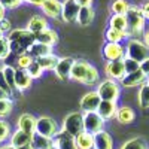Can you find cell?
<instances>
[{"label": "cell", "mask_w": 149, "mask_h": 149, "mask_svg": "<svg viewBox=\"0 0 149 149\" xmlns=\"http://www.w3.org/2000/svg\"><path fill=\"white\" fill-rule=\"evenodd\" d=\"M10 110H12V103L8 100V98H5V100H0V116L9 115Z\"/></svg>", "instance_id": "ab89813d"}, {"label": "cell", "mask_w": 149, "mask_h": 149, "mask_svg": "<svg viewBox=\"0 0 149 149\" xmlns=\"http://www.w3.org/2000/svg\"><path fill=\"white\" fill-rule=\"evenodd\" d=\"M0 30H2V33L9 31L10 30V21L6 19V18H3L2 21H0Z\"/></svg>", "instance_id": "f6af8a7d"}, {"label": "cell", "mask_w": 149, "mask_h": 149, "mask_svg": "<svg viewBox=\"0 0 149 149\" xmlns=\"http://www.w3.org/2000/svg\"><path fill=\"white\" fill-rule=\"evenodd\" d=\"M97 113L102 116V119H112L116 115V104H115V102L102 100L100 106H98V109H97Z\"/></svg>", "instance_id": "2e32d148"}, {"label": "cell", "mask_w": 149, "mask_h": 149, "mask_svg": "<svg viewBox=\"0 0 149 149\" xmlns=\"http://www.w3.org/2000/svg\"><path fill=\"white\" fill-rule=\"evenodd\" d=\"M49 149H57V148H55V146H51V148H49Z\"/></svg>", "instance_id": "6f0895ef"}, {"label": "cell", "mask_w": 149, "mask_h": 149, "mask_svg": "<svg viewBox=\"0 0 149 149\" xmlns=\"http://www.w3.org/2000/svg\"><path fill=\"white\" fill-rule=\"evenodd\" d=\"M61 6H63V3H60L58 0H46L42 5V9L45 12V15L51 18H58L61 15Z\"/></svg>", "instance_id": "e0dca14e"}, {"label": "cell", "mask_w": 149, "mask_h": 149, "mask_svg": "<svg viewBox=\"0 0 149 149\" xmlns=\"http://www.w3.org/2000/svg\"><path fill=\"white\" fill-rule=\"evenodd\" d=\"M42 67H40V64L37 63V61H33V63L29 66V69H27V72H29V74L31 78H39L40 74H42Z\"/></svg>", "instance_id": "74e56055"}, {"label": "cell", "mask_w": 149, "mask_h": 149, "mask_svg": "<svg viewBox=\"0 0 149 149\" xmlns=\"http://www.w3.org/2000/svg\"><path fill=\"white\" fill-rule=\"evenodd\" d=\"M0 88H2L8 95L12 93V88L9 86V84L6 82V79H5V74H3V70H0Z\"/></svg>", "instance_id": "b9f144b4"}, {"label": "cell", "mask_w": 149, "mask_h": 149, "mask_svg": "<svg viewBox=\"0 0 149 149\" xmlns=\"http://www.w3.org/2000/svg\"><path fill=\"white\" fill-rule=\"evenodd\" d=\"M22 2H29V0H22Z\"/></svg>", "instance_id": "680465c9"}, {"label": "cell", "mask_w": 149, "mask_h": 149, "mask_svg": "<svg viewBox=\"0 0 149 149\" xmlns=\"http://www.w3.org/2000/svg\"><path fill=\"white\" fill-rule=\"evenodd\" d=\"M145 79H146V74L142 70H137V72L125 74V76L121 79V82H122V85L125 86V88H133V86H137V85L143 84Z\"/></svg>", "instance_id": "9a60e30c"}, {"label": "cell", "mask_w": 149, "mask_h": 149, "mask_svg": "<svg viewBox=\"0 0 149 149\" xmlns=\"http://www.w3.org/2000/svg\"><path fill=\"white\" fill-rule=\"evenodd\" d=\"M18 149H33V146L29 145V146H22V148H18Z\"/></svg>", "instance_id": "db71d44e"}, {"label": "cell", "mask_w": 149, "mask_h": 149, "mask_svg": "<svg viewBox=\"0 0 149 149\" xmlns=\"http://www.w3.org/2000/svg\"><path fill=\"white\" fill-rule=\"evenodd\" d=\"M106 73L110 78L115 79H122L125 76V67H124V60H116V61H109L106 66Z\"/></svg>", "instance_id": "5bb4252c"}, {"label": "cell", "mask_w": 149, "mask_h": 149, "mask_svg": "<svg viewBox=\"0 0 149 149\" xmlns=\"http://www.w3.org/2000/svg\"><path fill=\"white\" fill-rule=\"evenodd\" d=\"M124 67H125V74H128V73L140 70V63H137V61H134V60L125 57V58H124Z\"/></svg>", "instance_id": "836d02e7"}, {"label": "cell", "mask_w": 149, "mask_h": 149, "mask_svg": "<svg viewBox=\"0 0 149 149\" xmlns=\"http://www.w3.org/2000/svg\"><path fill=\"white\" fill-rule=\"evenodd\" d=\"M54 145H55L57 149H78L74 137L70 136L69 133H66V131H61L55 136Z\"/></svg>", "instance_id": "8fae6325"}, {"label": "cell", "mask_w": 149, "mask_h": 149, "mask_svg": "<svg viewBox=\"0 0 149 149\" xmlns=\"http://www.w3.org/2000/svg\"><path fill=\"white\" fill-rule=\"evenodd\" d=\"M37 63L40 64V67H42V69L49 70V69H55V67H57L58 58H57L55 55H52V54H49V55H45V57L39 58V60H37Z\"/></svg>", "instance_id": "1f68e13d"}, {"label": "cell", "mask_w": 149, "mask_h": 149, "mask_svg": "<svg viewBox=\"0 0 149 149\" xmlns=\"http://www.w3.org/2000/svg\"><path fill=\"white\" fill-rule=\"evenodd\" d=\"M10 52V46H9V40L8 37H2L0 39V60H5Z\"/></svg>", "instance_id": "8d00e7d4"}, {"label": "cell", "mask_w": 149, "mask_h": 149, "mask_svg": "<svg viewBox=\"0 0 149 149\" xmlns=\"http://www.w3.org/2000/svg\"><path fill=\"white\" fill-rule=\"evenodd\" d=\"M139 104L143 109H148L149 107V84H146V85L142 86V90L139 93Z\"/></svg>", "instance_id": "d6a6232c"}, {"label": "cell", "mask_w": 149, "mask_h": 149, "mask_svg": "<svg viewBox=\"0 0 149 149\" xmlns=\"http://www.w3.org/2000/svg\"><path fill=\"white\" fill-rule=\"evenodd\" d=\"M31 146H33V149H49L51 146H54V142L49 137H45V136L33 134Z\"/></svg>", "instance_id": "4316f807"}, {"label": "cell", "mask_w": 149, "mask_h": 149, "mask_svg": "<svg viewBox=\"0 0 149 149\" xmlns=\"http://www.w3.org/2000/svg\"><path fill=\"white\" fill-rule=\"evenodd\" d=\"M125 37H128V34L125 31H118L115 29H109L106 31V39L110 43H119L122 39H125Z\"/></svg>", "instance_id": "f546056e"}, {"label": "cell", "mask_w": 149, "mask_h": 149, "mask_svg": "<svg viewBox=\"0 0 149 149\" xmlns=\"http://www.w3.org/2000/svg\"><path fill=\"white\" fill-rule=\"evenodd\" d=\"M103 128V119L97 112H86L84 116V130L90 134H97Z\"/></svg>", "instance_id": "5b68a950"}, {"label": "cell", "mask_w": 149, "mask_h": 149, "mask_svg": "<svg viewBox=\"0 0 149 149\" xmlns=\"http://www.w3.org/2000/svg\"><path fill=\"white\" fill-rule=\"evenodd\" d=\"M109 24H110V29L127 33V18H125V15H112Z\"/></svg>", "instance_id": "83f0119b"}, {"label": "cell", "mask_w": 149, "mask_h": 149, "mask_svg": "<svg viewBox=\"0 0 149 149\" xmlns=\"http://www.w3.org/2000/svg\"><path fill=\"white\" fill-rule=\"evenodd\" d=\"M102 98L97 93H88L82 100H81V109L85 112H95L100 106Z\"/></svg>", "instance_id": "4fadbf2b"}, {"label": "cell", "mask_w": 149, "mask_h": 149, "mask_svg": "<svg viewBox=\"0 0 149 149\" xmlns=\"http://www.w3.org/2000/svg\"><path fill=\"white\" fill-rule=\"evenodd\" d=\"M140 70L146 74V76H149V58H146L145 61L140 63Z\"/></svg>", "instance_id": "bcb514c9"}, {"label": "cell", "mask_w": 149, "mask_h": 149, "mask_svg": "<svg viewBox=\"0 0 149 149\" xmlns=\"http://www.w3.org/2000/svg\"><path fill=\"white\" fill-rule=\"evenodd\" d=\"M74 140H76L78 149H91V148H94V137L86 131L81 133L78 137H74Z\"/></svg>", "instance_id": "484cf974"}, {"label": "cell", "mask_w": 149, "mask_h": 149, "mask_svg": "<svg viewBox=\"0 0 149 149\" xmlns=\"http://www.w3.org/2000/svg\"><path fill=\"white\" fill-rule=\"evenodd\" d=\"M94 149H112V137L106 131L94 134Z\"/></svg>", "instance_id": "7402d4cb"}, {"label": "cell", "mask_w": 149, "mask_h": 149, "mask_svg": "<svg viewBox=\"0 0 149 149\" xmlns=\"http://www.w3.org/2000/svg\"><path fill=\"white\" fill-rule=\"evenodd\" d=\"M81 6L74 2V0H66L61 6V18H63L66 22H73L76 21L78 14H79Z\"/></svg>", "instance_id": "ba28073f"}, {"label": "cell", "mask_w": 149, "mask_h": 149, "mask_svg": "<svg viewBox=\"0 0 149 149\" xmlns=\"http://www.w3.org/2000/svg\"><path fill=\"white\" fill-rule=\"evenodd\" d=\"M46 26H48V22L45 18L42 17H33L30 21H29V31H31L33 34H37V33H40L43 30H46Z\"/></svg>", "instance_id": "d4e9b609"}, {"label": "cell", "mask_w": 149, "mask_h": 149, "mask_svg": "<svg viewBox=\"0 0 149 149\" xmlns=\"http://www.w3.org/2000/svg\"><path fill=\"white\" fill-rule=\"evenodd\" d=\"M9 134V125L5 121H0V142L5 140Z\"/></svg>", "instance_id": "7bdbcfd3"}, {"label": "cell", "mask_w": 149, "mask_h": 149, "mask_svg": "<svg viewBox=\"0 0 149 149\" xmlns=\"http://www.w3.org/2000/svg\"><path fill=\"white\" fill-rule=\"evenodd\" d=\"M34 36H36V42L43 43V45H48V46H52L54 43L58 42L57 33H55L54 30H49V29H46V30H43V31H40V33H37V34H34Z\"/></svg>", "instance_id": "d6986e66"}, {"label": "cell", "mask_w": 149, "mask_h": 149, "mask_svg": "<svg viewBox=\"0 0 149 149\" xmlns=\"http://www.w3.org/2000/svg\"><path fill=\"white\" fill-rule=\"evenodd\" d=\"M45 2H46V0H29V3H31L34 6H42Z\"/></svg>", "instance_id": "681fc988"}, {"label": "cell", "mask_w": 149, "mask_h": 149, "mask_svg": "<svg viewBox=\"0 0 149 149\" xmlns=\"http://www.w3.org/2000/svg\"><path fill=\"white\" fill-rule=\"evenodd\" d=\"M97 81H98V73H97V70L91 66L90 70H88V73H86V78H85L84 84H86V85H93V84H95Z\"/></svg>", "instance_id": "f35d334b"}, {"label": "cell", "mask_w": 149, "mask_h": 149, "mask_svg": "<svg viewBox=\"0 0 149 149\" xmlns=\"http://www.w3.org/2000/svg\"><path fill=\"white\" fill-rule=\"evenodd\" d=\"M51 54V46L48 45H43V43H39V42H34L30 48H29V55L30 57H36L37 60L45 57V55H49Z\"/></svg>", "instance_id": "603a6c76"}, {"label": "cell", "mask_w": 149, "mask_h": 149, "mask_svg": "<svg viewBox=\"0 0 149 149\" xmlns=\"http://www.w3.org/2000/svg\"><path fill=\"white\" fill-rule=\"evenodd\" d=\"M2 149H15L14 146H5V148H2Z\"/></svg>", "instance_id": "11a10c76"}, {"label": "cell", "mask_w": 149, "mask_h": 149, "mask_svg": "<svg viewBox=\"0 0 149 149\" xmlns=\"http://www.w3.org/2000/svg\"><path fill=\"white\" fill-rule=\"evenodd\" d=\"M130 5L127 0H115L110 6V10L113 12V15H125Z\"/></svg>", "instance_id": "4dcf8cb0"}, {"label": "cell", "mask_w": 149, "mask_h": 149, "mask_svg": "<svg viewBox=\"0 0 149 149\" xmlns=\"http://www.w3.org/2000/svg\"><path fill=\"white\" fill-rule=\"evenodd\" d=\"M121 149H146V143L142 139H133V140L127 142Z\"/></svg>", "instance_id": "e575fe53"}, {"label": "cell", "mask_w": 149, "mask_h": 149, "mask_svg": "<svg viewBox=\"0 0 149 149\" xmlns=\"http://www.w3.org/2000/svg\"><path fill=\"white\" fill-rule=\"evenodd\" d=\"M22 0H0V3H2L5 8H8V9H14V8L19 6Z\"/></svg>", "instance_id": "ee69618b"}, {"label": "cell", "mask_w": 149, "mask_h": 149, "mask_svg": "<svg viewBox=\"0 0 149 149\" xmlns=\"http://www.w3.org/2000/svg\"><path fill=\"white\" fill-rule=\"evenodd\" d=\"M31 63H33V58H31L29 54H24V55H21V57L18 58V66H19L21 70L29 69V66H30Z\"/></svg>", "instance_id": "60d3db41"}, {"label": "cell", "mask_w": 149, "mask_h": 149, "mask_svg": "<svg viewBox=\"0 0 149 149\" xmlns=\"http://www.w3.org/2000/svg\"><path fill=\"white\" fill-rule=\"evenodd\" d=\"M3 74H5V79L9 84V86H10V88H14V86H15V70L12 69L10 66H6L3 69Z\"/></svg>", "instance_id": "d590c367"}, {"label": "cell", "mask_w": 149, "mask_h": 149, "mask_svg": "<svg viewBox=\"0 0 149 149\" xmlns=\"http://www.w3.org/2000/svg\"><path fill=\"white\" fill-rule=\"evenodd\" d=\"M73 64H74V60H73V58H69V57L58 60L57 67H55L57 76H58L61 81H67V79L70 78V73H72Z\"/></svg>", "instance_id": "30bf717a"}, {"label": "cell", "mask_w": 149, "mask_h": 149, "mask_svg": "<svg viewBox=\"0 0 149 149\" xmlns=\"http://www.w3.org/2000/svg\"><path fill=\"white\" fill-rule=\"evenodd\" d=\"M145 43H146V45L149 46V30H148V31L145 33Z\"/></svg>", "instance_id": "f5cc1de1"}, {"label": "cell", "mask_w": 149, "mask_h": 149, "mask_svg": "<svg viewBox=\"0 0 149 149\" xmlns=\"http://www.w3.org/2000/svg\"><path fill=\"white\" fill-rule=\"evenodd\" d=\"M8 97H9V95H8L2 88H0V100H5V98H8Z\"/></svg>", "instance_id": "816d5d0a"}, {"label": "cell", "mask_w": 149, "mask_h": 149, "mask_svg": "<svg viewBox=\"0 0 149 149\" xmlns=\"http://www.w3.org/2000/svg\"><path fill=\"white\" fill-rule=\"evenodd\" d=\"M2 37H3V33H2V30H0V39H2Z\"/></svg>", "instance_id": "9f6ffc18"}, {"label": "cell", "mask_w": 149, "mask_h": 149, "mask_svg": "<svg viewBox=\"0 0 149 149\" xmlns=\"http://www.w3.org/2000/svg\"><path fill=\"white\" fill-rule=\"evenodd\" d=\"M9 46H10V52H14L17 55H24L29 48L36 42V36L29 31V30H12L8 36Z\"/></svg>", "instance_id": "6da1fadb"}, {"label": "cell", "mask_w": 149, "mask_h": 149, "mask_svg": "<svg viewBox=\"0 0 149 149\" xmlns=\"http://www.w3.org/2000/svg\"><path fill=\"white\" fill-rule=\"evenodd\" d=\"M90 64L86 63L85 60H78L74 61V64L72 67V73H70V78H73L74 81H79V82H84L85 78H86V73L90 70Z\"/></svg>", "instance_id": "7c38bea8"}, {"label": "cell", "mask_w": 149, "mask_h": 149, "mask_svg": "<svg viewBox=\"0 0 149 149\" xmlns=\"http://www.w3.org/2000/svg\"><path fill=\"white\" fill-rule=\"evenodd\" d=\"M5 9H6V8H5L2 3H0V21L5 18Z\"/></svg>", "instance_id": "f907efd6"}, {"label": "cell", "mask_w": 149, "mask_h": 149, "mask_svg": "<svg viewBox=\"0 0 149 149\" xmlns=\"http://www.w3.org/2000/svg\"><path fill=\"white\" fill-rule=\"evenodd\" d=\"M127 58H131L137 63H142L149 58V46L137 39H131L127 45Z\"/></svg>", "instance_id": "3957f363"}, {"label": "cell", "mask_w": 149, "mask_h": 149, "mask_svg": "<svg viewBox=\"0 0 149 149\" xmlns=\"http://www.w3.org/2000/svg\"><path fill=\"white\" fill-rule=\"evenodd\" d=\"M127 34L131 37H137L142 34L145 27V17L139 6H130L127 14Z\"/></svg>", "instance_id": "7a4b0ae2"}, {"label": "cell", "mask_w": 149, "mask_h": 149, "mask_svg": "<svg viewBox=\"0 0 149 149\" xmlns=\"http://www.w3.org/2000/svg\"><path fill=\"white\" fill-rule=\"evenodd\" d=\"M31 140H33V134L18 130L14 134V137H12V146L15 149L22 148V146H29V145H31Z\"/></svg>", "instance_id": "ac0fdd59"}, {"label": "cell", "mask_w": 149, "mask_h": 149, "mask_svg": "<svg viewBox=\"0 0 149 149\" xmlns=\"http://www.w3.org/2000/svg\"><path fill=\"white\" fill-rule=\"evenodd\" d=\"M64 131L69 133L73 137H78L81 133H84V115L79 112L70 113L64 119Z\"/></svg>", "instance_id": "277c9868"}, {"label": "cell", "mask_w": 149, "mask_h": 149, "mask_svg": "<svg viewBox=\"0 0 149 149\" xmlns=\"http://www.w3.org/2000/svg\"><path fill=\"white\" fill-rule=\"evenodd\" d=\"M97 94L100 95L102 100L115 102L118 94H119V90H118V85L113 81H104V82L100 84V86H98Z\"/></svg>", "instance_id": "8992f818"}, {"label": "cell", "mask_w": 149, "mask_h": 149, "mask_svg": "<svg viewBox=\"0 0 149 149\" xmlns=\"http://www.w3.org/2000/svg\"><path fill=\"white\" fill-rule=\"evenodd\" d=\"M74 2H76V3L82 8V6H90V5L93 3V0H74Z\"/></svg>", "instance_id": "c3c4849f"}, {"label": "cell", "mask_w": 149, "mask_h": 149, "mask_svg": "<svg viewBox=\"0 0 149 149\" xmlns=\"http://www.w3.org/2000/svg\"><path fill=\"white\" fill-rule=\"evenodd\" d=\"M36 122L37 119L31 115H22L19 119H18V128L21 131H26V133H30L33 134V131H36Z\"/></svg>", "instance_id": "44dd1931"}, {"label": "cell", "mask_w": 149, "mask_h": 149, "mask_svg": "<svg viewBox=\"0 0 149 149\" xmlns=\"http://www.w3.org/2000/svg\"><path fill=\"white\" fill-rule=\"evenodd\" d=\"M116 118H118V121L121 124H130L134 119V112L130 107H121L116 112Z\"/></svg>", "instance_id": "f1b7e54d"}, {"label": "cell", "mask_w": 149, "mask_h": 149, "mask_svg": "<svg viewBox=\"0 0 149 149\" xmlns=\"http://www.w3.org/2000/svg\"><path fill=\"white\" fill-rule=\"evenodd\" d=\"M30 84H31V76L29 74L27 70H21L19 69L18 72H15V86L17 88L26 90V88L30 86Z\"/></svg>", "instance_id": "cb8c5ba5"}, {"label": "cell", "mask_w": 149, "mask_h": 149, "mask_svg": "<svg viewBox=\"0 0 149 149\" xmlns=\"http://www.w3.org/2000/svg\"><path fill=\"white\" fill-rule=\"evenodd\" d=\"M36 131H37V134L51 139L52 136L55 134V131H57V124L51 118L42 116V118L37 119V122H36Z\"/></svg>", "instance_id": "52a82bcc"}, {"label": "cell", "mask_w": 149, "mask_h": 149, "mask_svg": "<svg viewBox=\"0 0 149 149\" xmlns=\"http://www.w3.org/2000/svg\"><path fill=\"white\" fill-rule=\"evenodd\" d=\"M124 48L119 43H110L107 42L103 48V57L107 61H116V60H122L124 57Z\"/></svg>", "instance_id": "9c48e42d"}, {"label": "cell", "mask_w": 149, "mask_h": 149, "mask_svg": "<svg viewBox=\"0 0 149 149\" xmlns=\"http://www.w3.org/2000/svg\"><path fill=\"white\" fill-rule=\"evenodd\" d=\"M93 19H94V10H93V8L91 6H82L79 9V14H78V18H76L78 24L82 26V27H88L90 24L93 22Z\"/></svg>", "instance_id": "ffe728a7"}, {"label": "cell", "mask_w": 149, "mask_h": 149, "mask_svg": "<svg viewBox=\"0 0 149 149\" xmlns=\"http://www.w3.org/2000/svg\"><path fill=\"white\" fill-rule=\"evenodd\" d=\"M140 10H142L145 19H149V2H145V3L140 6Z\"/></svg>", "instance_id": "7dc6e473"}]
</instances>
